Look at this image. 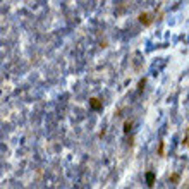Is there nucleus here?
Segmentation results:
<instances>
[{
	"label": "nucleus",
	"instance_id": "1",
	"mask_svg": "<svg viewBox=\"0 0 189 189\" xmlns=\"http://www.w3.org/2000/svg\"><path fill=\"white\" fill-rule=\"evenodd\" d=\"M139 21H141V24H145V26H150V24H151L150 14H141V16H139Z\"/></svg>",
	"mask_w": 189,
	"mask_h": 189
},
{
	"label": "nucleus",
	"instance_id": "2",
	"mask_svg": "<svg viewBox=\"0 0 189 189\" xmlns=\"http://www.w3.org/2000/svg\"><path fill=\"white\" fill-rule=\"evenodd\" d=\"M91 107H93V108H97V110H98V108H101V105L98 103L97 98H91Z\"/></svg>",
	"mask_w": 189,
	"mask_h": 189
},
{
	"label": "nucleus",
	"instance_id": "3",
	"mask_svg": "<svg viewBox=\"0 0 189 189\" xmlns=\"http://www.w3.org/2000/svg\"><path fill=\"white\" fill-rule=\"evenodd\" d=\"M153 179H155V175H153L151 172H150V174L146 175V181H148V186H153Z\"/></svg>",
	"mask_w": 189,
	"mask_h": 189
},
{
	"label": "nucleus",
	"instance_id": "4",
	"mask_svg": "<svg viewBox=\"0 0 189 189\" xmlns=\"http://www.w3.org/2000/svg\"><path fill=\"white\" fill-rule=\"evenodd\" d=\"M184 143H186V145L189 146V134H187V137H186V139H184Z\"/></svg>",
	"mask_w": 189,
	"mask_h": 189
}]
</instances>
